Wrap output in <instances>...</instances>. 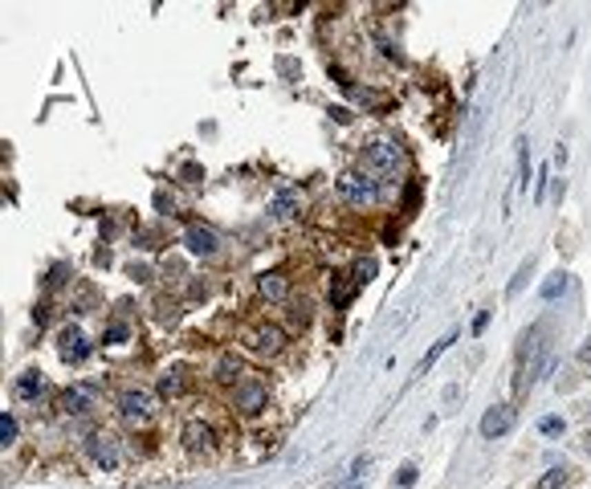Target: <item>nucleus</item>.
<instances>
[{"label": "nucleus", "mask_w": 591, "mask_h": 489, "mask_svg": "<svg viewBox=\"0 0 591 489\" xmlns=\"http://www.w3.org/2000/svg\"><path fill=\"white\" fill-rule=\"evenodd\" d=\"M363 168L371 176H400V168H404V147L396 143V139H388V134H379V139H371L363 147Z\"/></svg>", "instance_id": "nucleus-1"}, {"label": "nucleus", "mask_w": 591, "mask_h": 489, "mask_svg": "<svg viewBox=\"0 0 591 489\" xmlns=\"http://www.w3.org/2000/svg\"><path fill=\"white\" fill-rule=\"evenodd\" d=\"M86 452L94 457V465L106 469V473H114L119 461H123V457H119V437H114V432H102V428L86 437Z\"/></svg>", "instance_id": "nucleus-2"}, {"label": "nucleus", "mask_w": 591, "mask_h": 489, "mask_svg": "<svg viewBox=\"0 0 591 489\" xmlns=\"http://www.w3.org/2000/svg\"><path fill=\"white\" fill-rule=\"evenodd\" d=\"M245 343H249V351H253V355L273 359V355H281V351H286V330H281V326H270V322H261V326H253V330L245 335Z\"/></svg>", "instance_id": "nucleus-3"}, {"label": "nucleus", "mask_w": 591, "mask_h": 489, "mask_svg": "<svg viewBox=\"0 0 591 489\" xmlns=\"http://www.w3.org/2000/svg\"><path fill=\"white\" fill-rule=\"evenodd\" d=\"M266 403H270V392H266L261 379H237V388H232V408H237V412L253 416V412H261Z\"/></svg>", "instance_id": "nucleus-4"}, {"label": "nucleus", "mask_w": 591, "mask_h": 489, "mask_svg": "<svg viewBox=\"0 0 591 489\" xmlns=\"http://www.w3.org/2000/svg\"><path fill=\"white\" fill-rule=\"evenodd\" d=\"M514 420H518V408H514V403H494V408L481 416V437H485V441H498V437H505V432L514 428Z\"/></svg>", "instance_id": "nucleus-5"}, {"label": "nucleus", "mask_w": 591, "mask_h": 489, "mask_svg": "<svg viewBox=\"0 0 591 489\" xmlns=\"http://www.w3.org/2000/svg\"><path fill=\"white\" fill-rule=\"evenodd\" d=\"M119 412H123L127 420H135V424H147V420H151V412H155V396H151L147 388H131V392H123Z\"/></svg>", "instance_id": "nucleus-6"}, {"label": "nucleus", "mask_w": 591, "mask_h": 489, "mask_svg": "<svg viewBox=\"0 0 591 489\" xmlns=\"http://www.w3.org/2000/svg\"><path fill=\"white\" fill-rule=\"evenodd\" d=\"M339 196L347 200V204H375L379 200V188H375V179L367 176H343L339 179Z\"/></svg>", "instance_id": "nucleus-7"}, {"label": "nucleus", "mask_w": 591, "mask_h": 489, "mask_svg": "<svg viewBox=\"0 0 591 489\" xmlns=\"http://www.w3.org/2000/svg\"><path fill=\"white\" fill-rule=\"evenodd\" d=\"M183 448H188L192 457H212V448H217V432H212V424L188 420V424H183Z\"/></svg>", "instance_id": "nucleus-8"}, {"label": "nucleus", "mask_w": 591, "mask_h": 489, "mask_svg": "<svg viewBox=\"0 0 591 489\" xmlns=\"http://www.w3.org/2000/svg\"><path fill=\"white\" fill-rule=\"evenodd\" d=\"M57 343H61V359H66V363H86V355H90V347H86V335H82L78 326H66Z\"/></svg>", "instance_id": "nucleus-9"}, {"label": "nucleus", "mask_w": 591, "mask_h": 489, "mask_svg": "<svg viewBox=\"0 0 591 489\" xmlns=\"http://www.w3.org/2000/svg\"><path fill=\"white\" fill-rule=\"evenodd\" d=\"M257 294L270 298V302H286L290 298V277L286 273H261L257 277Z\"/></svg>", "instance_id": "nucleus-10"}, {"label": "nucleus", "mask_w": 591, "mask_h": 489, "mask_svg": "<svg viewBox=\"0 0 591 489\" xmlns=\"http://www.w3.org/2000/svg\"><path fill=\"white\" fill-rule=\"evenodd\" d=\"M188 249H192V253H204V257L217 253V232L204 228V224H192V228H188Z\"/></svg>", "instance_id": "nucleus-11"}, {"label": "nucleus", "mask_w": 591, "mask_h": 489, "mask_svg": "<svg viewBox=\"0 0 591 489\" xmlns=\"http://www.w3.org/2000/svg\"><path fill=\"white\" fill-rule=\"evenodd\" d=\"M57 408H61V416H82V412L90 408V388H70V392L57 400Z\"/></svg>", "instance_id": "nucleus-12"}, {"label": "nucleus", "mask_w": 591, "mask_h": 489, "mask_svg": "<svg viewBox=\"0 0 591 489\" xmlns=\"http://www.w3.org/2000/svg\"><path fill=\"white\" fill-rule=\"evenodd\" d=\"M298 208H302V192H281V196H273V204H270L273 217H294Z\"/></svg>", "instance_id": "nucleus-13"}, {"label": "nucleus", "mask_w": 591, "mask_h": 489, "mask_svg": "<svg viewBox=\"0 0 591 489\" xmlns=\"http://www.w3.org/2000/svg\"><path fill=\"white\" fill-rule=\"evenodd\" d=\"M17 396H21V400H37V396H41V375H37V371H25V375L17 379Z\"/></svg>", "instance_id": "nucleus-14"}, {"label": "nucleus", "mask_w": 591, "mask_h": 489, "mask_svg": "<svg viewBox=\"0 0 591 489\" xmlns=\"http://www.w3.org/2000/svg\"><path fill=\"white\" fill-rule=\"evenodd\" d=\"M159 396H168V400L183 396V371H168V375L159 379Z\"/></svg>", "instance_id": "nucleus-15"}, {"label": "nucleus", "mask_w": 591, "mask_h": 489, "mask_svg": "<svg viewBox=\"0 0 591 489\" xmlns=\"http://www.w3.org/2000/svg\"><path fill=\"white\" fill-rule=\"evenodd\" d=\"M563 486H567V469H546L530 489H563Z\"/></svg>", "instance_id": "nucleus-16"}, {"label": "nucleus", "mask_w": 591, "mask_h": 489, "mask_svg": "<svg viewBox=\"0 0 591 489\" xmlns=\"http://www.w3.org/2000/svg\"><path fill=\"white\" fill-rule=\"evenodd\" d=\"M0 441H4V448H8V445H12V441H17V420H12L8 412L0 416Z\"/></svg>", "instance_id": "nucleus-17"}, {"label": "nucleus", "mask_w": 591, "mask_h": 489, "mask_svg": "<svg viewBox=\"0 0 591 489\" xmlns=\"http://www.w3.org/2000/svg\"><path fill=\"white\" fill-rule=\"evenodd\" d=\"M127 335H131V330H127V322H110V326H106V335H102V343H123Z\"/></svg>", "instance_id": "nucleus-18"}, {"label": "nucleus", "mask_w": 591, "mask_h": 489, "mask_svg": "<svg viewBox=\"0 0 591 489\" xmlns=\"http://www.w3.org/2000/svg\"><path fill=\"white\" fill-rule=\"evenodd\" d=\"M449 343H453V335H449V339H441V343H437V347H432L428 355L420 359V371H424V367H432V359H441V355H445V347H449Z\"/></svg>", "instance_id": "nucleus-19"}, {"label": "nucleus", "mask_w": 591, "mask_h": 489, "mask_svg": "<svg viewBox=\"0 0 591 489\" xmlns=\"http://www.w3.org/2000/svg\"><path fill=\"white\" fill-rule=\"evenodd\" d=\"M530 179V155H526V143H522V159H518V188H526Z\"/></svg>", "instance_id": "nucleus-20"}, {"label": "nucleus", "mask_w": 591, "mask_h": 489, "mask_svg": "<svg viewBox=\"0 0 591 489\" xmlns=\"http://www.w3.org/2000/svg\"><path fill=\"white\" fill-rule=\"evenodd\" d=\"M371 277H375V261H359V266H355V286H363Z\"/></svg>", "instance_id": "nucleus-21"}, {"label": "nucleus", "mask_w": 591, "mask_h": 489, "mask_svg": "<svg viewBox=\"0 0 591 489\" xmlns=\"http://www.w3.org/2000/svg\"><path fill=\"white\" fill-rule=\"evenodd\" d=\"M563 286H567V281H563V273H559L554 281H546V286H543V298H554V294H559Z\"/></svg>", "instance_id": "nucleus-22"}, {"label": "nucleus", "mask_w": 591, "mask_h": 489, "mask_svg": "<svg viewBox=\"0 0 591 489\" xmlns=\"http://www.w3.org/2000/svg\"><path fill=\"white\" fill-rule=\"evenodd\" d=\"M543 432H546V437L563 432V420H559V416H546V420H543Z\"/></svg>", "instance_id": "nucleus-23"}, {"label": "nucleus", "mask_w": 591, "mask_h": 489, "mask_svg": "<svg viewBox=\"0 0 591 489\" xmlns=\"http://www.w3.org/2000/svg\"><path fill=\"white\" fill-rule=\"evenodd\" d=\"M396 481H400V486H412V481H416V469H404V473H400Z\"/></svg>", "instance_id": "nucleus-24"}, {"label": "nucleus", "mask_w": 591, "mask_h": 489, "mask_svg": "<svg viewBox=\"0 0 591 489\" xmlns=\"http://www.w3.org/2000/svg\"><path fill=\"white\" fill-rule=\"evenodd\" d=\"M579 359H583V363H591V343L583 347V351H579Z\"/></svg>", "instance_id": "nucleus-25"}, {"label": "nucleus", "mask_w": 591, "mask_h": 489, "mask_svg": "<svg viewBox=\"0 0 591 489\" xmlns=\"http://www.w3.org/2000/svg\"><path fill=\"white\" fill-rule=\"evenodd\" d=\"M583 445H588V452H591V432H588V437H583Z\"/></svg>", "instance_id": "nucleus-26"}]
</instances>
